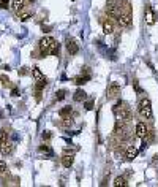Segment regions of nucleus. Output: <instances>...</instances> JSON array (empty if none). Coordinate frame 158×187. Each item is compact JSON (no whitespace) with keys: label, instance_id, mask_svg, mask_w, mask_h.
Instances as JSON below:
<instances>
[{"label":"nucleus","instance_id":"17","mask_svg":"<svg viewBox=\"0 0 158 187\" xmlns=\"http://www.w3.org/2000/svg\"><path fill=\"white\" fill-rule=\"evenodd\" d=\"M32 76L35 78V81H40V79H44V74L41 73V70L38 67H33L32 68Z\"/></svg>","mask_w":158,"mask_h":187},{"label":"nucleus","instance_id":"19","mask_svg":"<svg viewBox=\"0 0 158 187\" xmlns=\"http://www.w3.org/2000/svg\"><path fill=\"white\" fill-rule=\"evenodd\" d=\"M46 86H48V81H46V78L44 79H40V81H36V84H35V90L36 92H41Z\"/></svg>","mask_w":158,"mask_h":187},{"label":"nucleus","instance_id":"30","mask_svg":"<svg viewBox=\"0 0 158 187\" xmlns=\"http://www.w3.org/2000/svg\"><path fill=\"white\" fill-rule=\"evenodd\" d=\"M11 95H13V97H17V95H19V89L14 87V89L11 90Z\"/></svg>","mask_w":158,"mask_h":187},{"label":"nucleus","instance_id":"31","mask_svg":"<svg viewBox=\"0 0 158 187\" xmlns=\"http://www.w3.org/2000/svg\"><path fill=\"white\" fill-rule=\"evenodd\" d=\"M27 73H29V71H27V68H25V67H24V68H22V70L19 71V74H21V76H25Z\"/></svg>","mask_w":158,"mask_h":187},{"label":"nucleus","instance_id":"5","mask_svg":"<svg viewBox=\"0 0 158 187\" xmlns=\"http://www.w3.org/2000/svg\"><path fill=\"white\" fill-rule=\"evenodd\" d=\"M106 10H108V14L112 16V17H117L119 13L122 11V10H120V5H119V0H116V2H109Z\"/></svg>","mask_w":158,"mask_h":187},{"label":"nucleus","instance_id":"7","mask_svg":"<svg viewBox=\"0 0 158 187\" xmlns=\"http://www.w3.org/2000/svg\"><path fill=\"white\" fill-rule=\"evenodd\" d=\"M155 21H156V14L153 13L152 6L149 5V6L145 8V22H147L149 25H153V24H155Z\"/></svg>","mask_w":158,"mask_h":187},{"label":"nucleus","instance_id":"28","mask_svg":"<svg viewBox=\"0 0 158 187\" xmlns=\"http://www.w3.org/2000/svg\"><path fill=\"white\" fill-rule=\"evenodd\" d=\"M0 81H2V84H3V86H11L10 79H8L6 76H0Z\"/></svg>","mask_w":158,"mask_h":187},{"label":"nucleus","instance_id":"9","mask_svg":"<svg viewBox=\"0 0 158 187\" xmlns=\"http://www.w3.org/2000/svg\"><path fill=\"white\" fill-rule=\"evenodd\" d=\"M114 22L111 21V19H105L103 21V32L106 33V35H112L114 33Z\"/></svg>","mask_w":158,"mask_h":187},{"label":"nucleus","instance_id":"1","mask_svg":"<svg viewBox=\"0 0 158 187\" xmlns=\"http://www.w3.org/2000/svg\"><path fill=\"white\" fill-rule=\"evenodd\" d=\"M55 44V40L52 38V36H43V38L38 41V51L41 54V57H44L46 54H49L51 48Z\"/></svg>","mask_w":158,"mask_h":187},{"label":"nucleus","instance_id":"13","mask_svg":"<svg viewBox=\"0 0 158 187\" xmlns=\"http://www.w3.org/2000/svg\"><path fill=\"white\" fill-rule=\"evenodd\" d=\"M138 147H134V146H128L127 147V152H125V157H127V160H133V158L138 155Z\"/></svg>","mask_w":158,"mask_h":187},{"label":"nucleus","instance_id":"4","mask_svg":"<svg viewBox=\"0 0 158 187\" xmlns=\"http://www.w3.org/2000/svg\"><path fill=\"white\" fill-rule=\"evenodd\" d=\"M65 48H67L70 55H76L79 52V44L74 41L73 38H67V41H65Z\"/></svg>","mask_w":158,"mask_h":187},{"label":"nucleus","instance_id":"6","mask_svg":"<svg viewBox=\"0 0 158 187\" xmlns=\"http://www.w3.org/2000/svg\"><path fill=\"white\" fill-rule=\"evenodd\" d=\"M117 22L122 27H130V25H131V14H127V13L120 11L119 16H117Z\"/></svg>","mask_w":158,"mask_h":187},{"label":"nucleus","instance_id":"14","mask_svg":"<svg viewBox=\"0 0 158 187\" xmlns=\"http://www.w3.org/2000/svg\"><path fill=\"white\" fill-rule=\"evenodd\" d=\"M25 3H27V0H13V10L16 11V13H19L21 10H24V6H25Z\"/></svg>","mask_w":158,"mask_h":187},{"label":"nucleus","instance_id":"16","mask_svg":"<svg viewBox=\"0 0 158 187\" xmlns=\"http://www.w3.org/2000/svg\"><path fill=\"white\" fill-rule=\"evenodd\" d=\"M112 185L114 187H125V185H128V182H127V179L123 176H117L114 179V182H112Z\"/></svg>","mask_w":158,"mask_h":187},{"label":"nucleus","instance_id":"12","mask_svg":"<svg viewBox=\"0 0 158 187\" xmlns=\"http://www.w3.org/2000/svg\"><path fill=\"white\" fill-rule=\"evenodd\" d=\"M86 98H87V94H86L84 90H82V89H78L76 92L73 94V100H74V101H78V103H81V101H84Z\"/></svg>","mask_w":158,"mask_h":187},{"label":"nucleus","instance_id":"24","mask_svg":"<svg viewBox=\"0 0 158 187\" xmlns=\"http://www.w3.org/2000/svg\"><path fill=\"white\" fill-rule=\"evenodd\" d=\"M65 95H67V90H59V92H57V95H55V100L60 101V100L65 98Z\"/></svg>","mask_w":158,"mask_h":187},{"label":"nucleus","instance_id":"10","mask_svg":"<svg viewBox=\"0 0 158 187\" xmlns=\"http://www.w3.org/2000/svg\"><path fill=\"white\" fill-rule=\"evenodd\" d=\"M0 152H2L3 155L11 154L13 152V144L8 143V139H6V141H3V143H0Z\"/></svg>","mask_w":158,"mask_h":187},{"label":"nucleus","instance_id":"15","mask_svg":"<svg viewBox=\"0 0 158 187\" xmlns=\"http://www.w3.org/2000/svg\"><path fill=\"white\" fill-rule=\"evenodd\" d=\"M90 81V74H81V76H76L74 78V82L78 84V86H84L86 82Z\"/></svg>","mask_w":158,"mask_h":187},{"label":"nucleus","instance_id":"27","mask_svg":"<svg viewBox=\"0 0 158 187\" xmlns=\"http://www.w3.org/2000/svg\"><path fill=\"white\" fill-rule=\"evenodd\" d=\"M71 124H73V120L70 119V117H63V127H71Z\"/></svg>","mask_w":158,"mask_h":187},{"label":"nucleus","instance_id":"26","mask_svg":"<svg viewBox=\"0 0 158 187\" xmlns=\"http://www.w3.org/2000/svg\"><path fill=\"white\" fill-rule=\"evenodd\" d=\"M6 170H8V166H6V162L0 160V174H2V173H5Z\"/></svg>","mask_w":158,"mask_h":187},{"label":"nucleus","instance_id":"32","mask_svg":"<svg viewBox=\"0 0 158 187\" xmlns=\"http://www.w3.org/2000/svg\"><path fill=\"white\" fill-rule=\"evenodd\" d=\"M0 3H5V5H8V0H0Z\"/></svg>","mask_w":158,"mask_h":187},{"label":"nucleus","instance_id":"8","mask_svg":"<svg viewBox=\"0 0 158 187\" xmlns=\"http://www.w3.org/2000/svg\"><path fill=\"white\" fill-rule=\"evenodd\" d=\"M147 125L144 124V122H138L136 124V136L138 138H145L147 136Z\"/></svg>","mask_w":158,"mask_h":187},{"label":"nucleus","instance_id":"2","mask_svg":"<svg viewBox=\"0 0 158 187\" xmlns=\"http://www.w3.org/2000/svg\"><path fill=\"white\" fill-rule=\"evenodd\" d=\"M138 109H139V114H141L144 119H150L152 117V103H150L149 98H141L139 100Z\"/></svg>","mask_w":158,"mask_h":187},{"label":"nucleus","instance_id":"22","mask_svg":"<svg viewBox=\"0 0 158 187\" xmlns=\"http://www.w3.org/2000/svg\"><path fill=\"white\" fill-rule=\"evenodd\" d=\"M33 14L32 13H22L21 16H19V21H22V22H25V21H29L30 17H32Z\"/></svg>","mask_w":158,"mask_h":187},{"label":"nucleus","instance_id":"11","mask_svg":"<svg viewBox=\"0 0 158 187\" xmlns=\"http://www.w3.org/2000/svg\"><path fill=\"white\" fill-rule=\"evenodd\" d=\"M73 162H74V155H73V154H65V152H63V155H62V165H63L65 168H70V166L73 165Z\"/></svg>","mask_w":158,"mask_h":187},{"label":"nucleus","instance_id":"21","mask_svg":"<svg viewBox=\"0 0 158 187\" xmlns=\"http://www.w3.org/2000/svg\"><path fill=\"white\" fill-rule=\"evenodd\" d=\"M40 152H46V154H52V151H51V147L48 146V144H41L40 147Z\"/></svg>","mask_w":158,"mask_h":187},{"label":"nucleus","instance_id":"25","mask_svg":"<svg viewBox=\"0 0 158 187\" xmlns=\"http://www.w3.org/2000/svg\"><path fill=\"white\" fill-rule=\"evenodd\" d=\"M41 138L44 139V141H49V139L52 138V133H51V132H43V135H41Z\"/></svg>","mask_w":158,"mask_h":187},{"label":"nucleus","instance_id":"3","mask_svg":"<svg viewBox=\"0 0 158 187\" xmlns=\"http://www.w3.org/2000/svg\"><path fill=\"white\" fill-rule=\"evenodd\" d=\"M119 94H120V84L111 82L109 87H108V90H106V98L108 100H114V98L119 97Z\"/></svg>","mask_w":158,"mask_h":187},{"label":"nucleus","instance_id":"20","mask_svg":"<svg viewBox=\"0 0 158 187\" xmlns=\"http://www.w3.org/2000/svg\"><path fill=\"white\" fill-rule=\"evenodd\" d=\"M59 51H60V46H59V43H57V41H55V44L51 48L49 54H51V55H59Z\"/></svg>","mask_w":158,"mask_h":187},{"label":"nucleus","instance_id":"23","mask_svg":"<svg viewBox=\"0 0 158 187\" xmlns=\"http://www.w3.org/2000/svg\"><path fill=\"white\" fill-rule=\"evenodd\" d=\"M8 139V132L3 128V130H0V143H3V141H6Z\"/></svg>","mask_w":158,"mask_h":187},{"label":"nucleus","instance_id":"18","mask_svg":"<svg viewBox=\"0 0 158 187\" xmlns=\"http://www.w3.org/2000/svg\"><path fill=\"white\" fill-rule=\"evenodd\" d=\"M73 113V108L71 106H63L60 111H59V116L63 119V117H70V114Z\"/></svg>","mask_w":158,"mask_h":187},{"label":"nucleus","instance_id":"33","mask_svg":"<svg viewBox=\"0 0 158 187\" xmlns=\"http://www.w3.org/2000/svg\"><path fill=\"white\" fill-rule=\"evenodd\" d=\"M27 2H35V0H27Z\"/></svg>","mask_w":158,"mask_h":187},{"label":"nucleus","instance_id":"29","mask_svg":"<svg viewBox=\"0 0 158 187\" xmlns=\"http://www.w3.org/2000/svg\"><path fill=\"white\" fill-rule=\"evenodd\" d=\"M92 108H94V100H89V101H86V109H87V111H90Z\"/></svg>","mask_w":158,"mask_h":187},{"label":"nucleus","instance_id":"34","mask_svg":"<svg viewBox=\"0 0 158 187\" xmlns=\"http://www.w3.org/2000/svg\"><path fill=\"white\" fill-rule=\"evenodd\" d=\"M108 2H116V0H108Z\"/></svg>","mask_w":158,"mask_h":187}]
</instances>
